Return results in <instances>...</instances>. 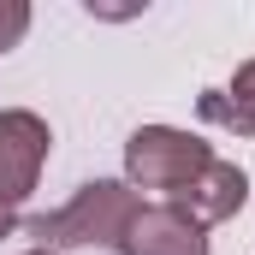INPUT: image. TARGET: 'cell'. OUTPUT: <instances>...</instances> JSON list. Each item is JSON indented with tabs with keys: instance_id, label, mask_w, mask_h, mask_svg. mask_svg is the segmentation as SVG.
Listing matches in <instances>:
<instances>
[{
	"instance_id": "cell-3",
	"label": "cell",
	"mask_w": 255,
	"mask_h": 255,
	"mask_svg": "<svg viewBox=\"0 0 255 255\" xmlns=\"http://www.w3.org/2000/svg\"><path fill=\"white\" fill-rule=\"evenodd\" d=\"M54 130L30 107H0V208H18L48 166Z\"/></svg>"
},
{
	"instance_id": "cell-8",
	"label": "cell",
	"mask_w": 255,
	"mask_h": 255,
	"mask_svg": "<svg viewBox=\"0 0 255 255\" xmlns=\"http://www.w3.org/2000/svg\"><path fill=\"white\" fill-rule=\"evenodd\" d=\"M18 226H24V220H18V208H0V238H12Z\"/></svg>"
},
{
	"instance_id": "cell-2",
	"label": "cell",
	"mask_w": 255,
	"mask_h": 255,
	"mask_svg": "<svg viewBox=\"0 0 255 255\" xmlns=\"http://www.w3.org/2000/svg\"><path fill=\"white\" fill-rule=\"evenodd\" d=\"M214 148L196 136V130H178V125H136L125 142V184L130 190H160L166 202L184 190L190 178L208 172Z\"/></svg>"
},
{
	"instance_id": "cell-9",
	"label": "cell",
	"mask_w": 255,
	"mask_h": 255,
	"mask_svg": "<svg viewBox=\"0 0 255 255\" xmlns=\"http://www.w3.org/2000/svg\"><path fill=\"white\" fill-rule=\"evenodd\" d=\"M24 255H54V250H24Z\"/></svg>"
},
{
	"instance_id": "cell-5",
	"label": "cell",
	"mask_w": 255,
	"mask_h": 255,
	"mask_svg": "<svg viewBox=\"0 0 255 255\" xmlns=\"http://www.w3.org/2000/svg\"><path fill=\"white\" fill-rule=\"evenodd\" d=\"M119 255H208V232L190 226L166 202H142L130 232H125V244H119Z\"/></svg>"
},
{
	"instance_id": "cell-4",
	"label": "cell",
	"mask_w": 255,
	"mask_h": 255,
	"mask_svg": "<svg viewBox=\"0 0 255 255\" xmlns=\"http://www.w3.org/2000/svg\"><path fill=\"white\" fill-rule=\"evenodd\" d=\"M244 202H250V172H244L238 160H220V154H214V160H208V172H202V178H190V184L172 196L166 208H178L190 226H202V232H208V226L238 220V214H244Z\"/></svg>"
},
{
	"instance_id": "cell-6",
	"label": "cell",
	"mask_w": 255,
	"mask_h": 255,
	"mask_svg": "<svg viewBox=\"0 0 255 255\" xmlns=\"http://www.w3.org/2000/svg\"><path fill=\"white\" fill-rule=\"evenodd\" d=\"M196 113H202L208 125H220V130L255 136V60H244V65H238L226 89H208V95L196 101Z\"/></svg>"
},
{
	"instance_id": "cell-1",
	"label": "cell",
	"mask_w": 255,
	"mask_h": 255,
	"mask_svg": "<svg viewBox=\"0 0 255 255\" xmlns=\"http://www.w3.org/2000/svg\"><path fill=\"white\" fill-rule=\"evenodd\" d=\"M142 196L130 190L125 178H95L71 196L54 214H36L24 232L36 238V250H119L136 220Z\"/></svg>"
},
{
	"instance_id": "cell-7",
	"label": "cell",
	"mask_w": 255,
	"mask_h": 255,
	"mask_svg": "<svg viewBox=\"0 0 255 255\" xmlns=\"http://www.w3.org/2000/svg\"><path fill=\"white\" fill-rule=\"evenodd\" d=\"M30 30V0H0V54H12Z\"/></svg>"
}]
</instances>
